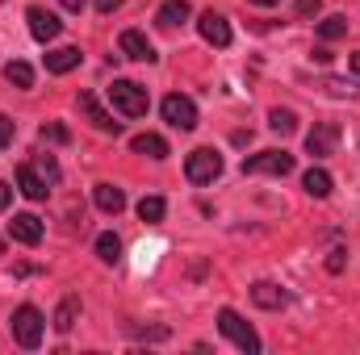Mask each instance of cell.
I'll return each instance as SVG.
<instances>
[{
	"instance_id": "1",
	"label": "cell",
	"mask_w": 360,
	"mask_h": 355,
	"mask_svg": "<svg viewBox=\"0 0 360 355\" xmlns=\"http://www.w3.org/2000/svg\"><path fill=\"white\" fill-rule=\"evenodd\" d=\"M8 326H13V339H17L25 351H34V347L42 343V335H46V318H42V309H34V305H17L13 318H8Z\"/></svg>"
},
{
	"instance_id": "2",
	"label": "cell",
	"mask_w": 360,
	"mask_h": 355,
	"mask_svg": "<svg viewBox=\"0 0 360 355\" xmlns=\"http://www.w3.org/2000/svg\"><path fill=\"white\" fill-rule=\"evenodd\" d=\"M105 96H109V105H113L122 117H143V113H147V88L134 84V80H113V84L105 88Z\"/></svg>"
},
{
	"instance_id": "3",
	"label": "cell",
	"mask_w": 360,
	"mask_h": 355,
	"mask_svg": "<svg viewBox=\"0 0 360 355\" xmlns=\"http://www.w3.org/2000/svg\"><path fill=\"white\" fill-rule=\"evenodd\" d=\"M218 330H222L239 351L260 355V335H256V330H252V322H243L235 309H222V314H218Z\"/></svg>"
},
{
	"instance_id": "4",
	"label": "cell",
	"mask_w": 360,
	"mask_h": 355,
	"mask_svg": "<svg viewBox=\"0 0 360 355\" xmlns=\"http://www.w3.org/2000/svg\"><path fill=\"white\" fill-rule=\"evenodd\" d=\"M184 176H188V184H214V180L222 176V155L210 151V147L193 151V155L184 159Z\"/></svg>"
},
{
	"instance_id": "5",
	"label": "cell",
	"mask_w": 360,
	"mask_h": 355,
	"mask_svg": "<svg viewBox=\"0 0 360 355\" xmlns=\"http://www.w3.org/2000/svg\"><path fill=\"white\" fill-rule=\"evenodd\" d=\"M248 176H289L293 172V155L289 151H260L252 159H243Z\"/></svg>"
},
{
	"instance_id": "6",
	"label": "cell",
	"mask_w": 360,
	"mask_h": 355,
	"mask_svg": "<svg viewBox=\"0 0 360 355\" xmlns=\"http://www.w3.org/2000/svg\"><path fill=\"white\" fill-rule=\"evenodd\" d=\"M160 113H164V121L172 126V130H197V105L188 100V96H164V105H160Z\"/></svg>"
},
{
	"instance_id": "7",
	"label": "cell",
	"mask_w": 360,
	"mask_h": 355,
	"mask_svg": "<svg viewBox=\"0 0 360 355\" xmlns=\"http://www.w3.org/2000/svg\"><path fill=\"white\" fill-rule=\"evenodd\" d=\"M25 21H30V34H34L38 42H55L59 29H63V21H59L55 13H46L42 4H30V8H25Z\"/></svg>"
},
{
	"instance_id": "8",
	"label": "cell",
	"mask_w": 360,
	"mask_h": 355,
	"mask_svg": "<svg viewBox=\"0 0 360 355\" xmlns=\"http://www.w3.org/2000/svg\"><path fill=\"white\" fill-rule=\"evenodd\" d=\"M335 142H340V126H335V121H319V126L306 134V151H310L314 159L335 155Z\"/></svg>"
},
{
	"instance_id": "9",
	"label": "cell",
	"mask_w": 360,
	"mask_h": 355,
	"mask_svg": "<svg viewBox=\"0 0 360 355\" xmlns=\"http://www.w3.org/2000/svg\"><path fill=\"white\" fill-rule=\"evenodd\" d=\"M197 29H201V38H205L210 46H231V21H226L222 13L205 8V13L197 17Z\"/></svg>"
},
{
	"instance_id": "10",
	"label": "cell",
	"mask_w": 360,
	"mask_h": 355,
	"mask_svg": "<svg viewBox=\"0 0 360 355\" xmlns=\"http://www.w3.org/2000/svg\"><path fill=\"white\" fill-rule=\"evenodd\" d=\"M8 239H13V243H25V247H38V243H42V217H34V213H13Z\"/></svg>"
},
{
	"instance_id": "11",
	"label": "cell",
	"mask_w": 360,
	"mask_h": 355,
	"mask_svg": "<svg viewBox=\"0 0 360 355\" xmlns=\"http://www.w3.org/2000/svg\"><path fill=\"white\" fill-rule=\"evenodd\" d=\"M80 113L89 117L101 134H122V121H113V113H105V105H101L92 92H80Z\"/></svg>"
},
{
	"instance_id": "12",
	"label": "cell",
	"mask_w": 360,
	"mask_h": 355,
	"mask_svg": "<svg viewBox=\"0 0 360 355\" xmlns=\"http://www.w3.org/2000/svg\"><path fill=\"white\" fill-rule=\"evenodd\" d=\"M117 46H122V55L134 59V63H155V46L147 42L143 29H126V34L117 38Z\"/></svg>"
},
{
	"instance_id": "13",
	"label": "cell",
	"mask_w": 360,
	"mask_h": 355,
	"mask_svg": "<svg viewBox=\"0 0 360 355\" xmlns=\"http://www.w3.org/2000/svg\"><path fill=\"white\" fill-rule=\"evenodd\" d=\"M252 301H256L260 309H285V305H289V293H285L281 284H272V280H256V284H252Z\"/></svg>"
},
{
	"instance_id": "14",
	"label": "cell",
	"mask_w": 360,
	"mask_h": 355,
	"mask_svg": "<svg viewBox=\"0 0 360 355\" xmlns=\"http://www.w3.org/2000/svg\"><path fill=\"white\" fill-rule=\"evenodd\" d=\"M80 59H84V51H80V46H59V51H51V55H46V72H51V76H68V72H76V67H80Z\"/></svg>"
},
{
	"instance_id": "15",
	"label": "cell",
	"mask_w": 360,
	"mask_h": 355,
	"mask_svg": "<svg viewBox=\"0 0 360 355\" xmlns=\"http://www.w3.org/2000/svg\"><path fill=\"white\" fill-rule=\"evenodd\" d=\"M17 188H21L30 201H46V196H51V184L34 172V163H21V168H17Z\"/></svg>"
},
{
	"instance_id": "16",
	"label": "cell",
	"mask_w": 360,
	"mask_h": 355,
	"mask_svg": "<svg viewBox=\"0 0 360 355\" xmlns=\"http://www.w3.org/2000/svg\"><path fill=\"white\" fill-rule=\"evenodd\" d=\"M92 201H96L101 213H122V209H126V192H122L117 184H96V188H92Z\"/></svg>"
},
{
	"instance_id": "17",
	"label": "cell",
	"mask_w": 360,
	"mask_h": 355,
	"mask_svg": "<svg viewBox=\"0 0 360 355\" xmlns=\"http://www.w3.org/2000/svg\"><path fill=\"white\" fill-rule=\"evenodd\" d=\"M130 151L134 155H147V159H168V142L160 134H134L130 138Z\"/></svg>"
},
{
	"instance_id": "18",
	"label": "cell",
	"mask_w": 360,
	"mask_h": 355,
	"mask_svg": "<svg viewBox=\"0 0 360 355\" xmlns=\"http://www.w3.org/2000/svg\"><path fill=\"white\" fill-rule=\"evenodd\" d=\"M188 13H193V8H188V0H164V4H160V13H155V21H160L164 29H176V25L188 21Z\"/></svg>"
},
{
	"instance_id": "19",
	"label": "cell",
	"mask_w": 360,
	"mask_h": 355,
	"mask_svg": "<svg viewBox=\"0 0 360 355\" xmlns=\"http://www.w3.org/2000/svg\"><path fill=\"white\" fill-rule=\"evenodd\" d=\"M302 188H306V192H310L314 201H323V196H331V188H335V180L327 176L323 168H310V172L302 176Z\"/></svg>"
},
{
	"instance_id": "20",
	"label": "cell",
	"mask_w": 360,
	"mask_h": 355,
	"mask_svg": "<svg viewBox=\"0 0 360 355\" xmlns=\"http://www.w3.org/2000/svg\"><path fill=\"white\" fill-rule=\"evenodd\" d=\"M76 318H80V297H63V305L55 309V330H72L76 326Z\"/></svg>"
},
{
	"instance_id": "21",
	"label": "cell",
	"mask_w": 360,
	"mask_h": 355,
	"mask_svg": "<svg viewBox=\"0 0 360 355\" xmlns=\"http://www.w3.org/2000/svg\"><path fill=\"white\" fill-rule=\"evenodd\" d=\"M4 80H8L13 88H30V84H34V67L21 63V59H13V63L4 67Z\"/></svg>"
},
{
	"instance_id": "22",
	"label": "cell",
	"mask_w": 360,
	"mask_h": 355,
	"mask_svg": "<svg viewBox=\"0 0 360 355\" xmlns=\"http://www.w3.org/2000/svg\"><path fill=\"white\" fill-rule=\"evenodd\" d=\"M344 34H348V17L335 13V17H323V21H319V38H323V42H335V38H344Z\"/></svg>"
},
{
	"instance_id": "23",
	"label": "cell",
	"mask_w": 360,
	"mask_h": 355,
	"mask_svg": "<svg viewBox=\"0 0 360 355\" xmlns=\"http://www.w3.org/2000/svg\"><path fill=\"white\" fill-rule=\"evenodd\" d=\"M164 213H168L164 196H143V201H139V217H143V222H164Z\"/></svg>"
},
{
	"instance_id": "24",
	"label": "cell",
	"mask_w": 360,
	"mask_h": 355,
	"mask_svg": "<svg viewBox=\"0 0 360 355\" xmlns=\"http://www.w3.org/2000/svg\"><path fill=\"white\" fill-rule=\"evenodd\" d=\"M96 255H101L105 264H117V260H122V239H117V234H101V239H96Z\"/></svg>"
},
{
	"instance_id": "25",
	"label": "cell",
	"mask_w": 360,
	"mask_h": 355,
	"mask_svg": "<svg viewBox=\"0 0 360 355\" xmlns=\"http://www.w3.org/2000/svg\"><path fill=\"white\" fill-rule=\"evenodd\" d=\"M269 126L276 130V134H293V130H297V113H293V109H272Z\"/></svg>"
},
{
	"instance_id": "26",
	"label": "cell",
	"mask_w": 360,
	"mask_h": 355,
	"mask_svg": "<svg viewBox=\"0 0 360 355\" xmlns=\"http://www.w3.org/2000/svg\"><path fill=\"white\" fill-rule=\"evenodd\" d=\"M34 172L46 180L51 188H55V184H59V176H63V172H59V163H55V155H38V159H34Z\"/></svg>"
},
{
	"instance_id": "27",
	"label": "cell",
	"mask_w": 360,
	"mask_h": 355,
	"mask_svg": "<svg viewBox=\"0 0 360 355\" xmlns=\"http://www.w3.org/2000/svg\"><path fill=\"white\" fill-rule=\"evenodd\" d=\"M38 138H42V142H68L72 134H68V126H59V121H46V126L38 130Z\"/></svg>"
},
{
	"instance_id": "28",
	"label": "cell",
	"mask_w": 360,
	"mask_h": 355,
	"mask_svg": "<svg viewBox=\"0 0 360 355\" xmlns=\"http://www.w3.org/2000/svg\"><path fill=\"white\" fill-rule=\"evenodd\" d=\"M13 134H17V121H13V117H4V113H0V151H4V147H8V142H13Z\"/></svg>"
},
{
	"instance_id": "29",
	"label": "cell",
	"mask_w": 360,
	"mask_h": 355,
	"mask_svg": "<svg viewBox=\"0 0 360 355\" xmlns=\"http://www.w3.org/2000/svg\"><path fill=\"white\" fill-rule=\"evenodd\" d=\"M344 264H348V251H344V247H335V251H331V260H327V272H344Z\"/></svg>"
},
{
	"instance_id": "30",
	"label": "cell",
	"mask_w": 360,
	"mask_h": 355,
	"mask_svg": "<svg viewBox=\"0 0 360 355\" xmlns=\"http://www.w3.org/2000/svg\"><path fill=\"white\" fill-rule=\"evenodd\" d=\"M319 8H323V0H297V13H302V17H314Z\"/></svg>"
},
{
	"instance_id": "31",
	"label": "cell",
	"mask_w": 360,
	"mask_h": 355,
	"mask_svg": "<svg viewBox=\"0 0 360 355\" xmlns=\"http://www.w3.org/2000/svg\"><path fill=\"white\" fill-rule=\"evenodd\" d=\"M8 201H13V184H8V180H0V213L8 209Z\"/></svg>"
},
{
	"instance_id": "32",
	"label": "cell",
	"mask_w": 360,
	"mask_h": 355,
	"mask_svg": "<svg viewBox=\"0 0 360 355\" xmlns=\"http://www.w3.org/2000/svg\"><path fill=\"white\" fill-rule=\"evenodd\" d=\"M96 8H101V13H117V8H122V0H96Z\"/></svg>"
},
{
	"instance_id": "33",
	"label": "cell",
	"mask_w": 360,
	"mask_h": 355,
	"mask_svg": "<svg viewBox=\"0 0 360 355\" xmlns=\"http://www.w3.org/2000/svg\"><path fill=\"white\" fill-rule=\"evenodd\" d=\"M59 4H63L68 13H80V8H84V0H59Z\"/></svg>"
},
{
	"instance_id": "34",
	"label": "cell",
	"mask_w": 360,
	"mask_h": 355,
	"mask_svg": "<svg viewBox=\"0 0 360 355\" xmlns=\"http://www.w3.org/2000/svg\"><path fill=\"white\" fill-rule=\"evenodd\" d=\"M252 4H260V8H272V4H281V0H252Z\"/></svg>"
},
{
	"instance_id": "35",
	"label": "cell",
	"mask_w": 360,
	"mask_h": 355,
	"mask_svg": "<svg viewBox=\"0 0 360 355\" xmlns=\"http://www.w3.org/2000/svg\"><path fill=\"white\" fill-rule=\"evenodd\" d=\"M352 72H356V76H360V51H356V55H352Z\"/></svg>"
},
{
	"instance_id": "36",
	"label": "cell",
	"mask_w": 360,
	"mask_h": 355,
	"mask_svg": "<svg viewBox=\"0 0 360 355\" xmlns=\"http://www.w3.org/2000/svg\"><path fill=\"white\" fill-rule=\"evenodd\" d=\"M0 255H4V243H0Z\"/></svg>"
}]
</instances>
